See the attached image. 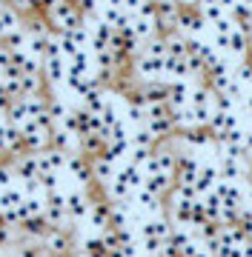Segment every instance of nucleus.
Masks as SVG:
<instances>
[{
	"mask_svg": "<svg viewBox=\"0 0 252 257\" xmlns=\"http://www.w3.org/2000/svg\"><path fill=\"white\" fill-rule=\"evenodd\" d=\"M178 29L184 37H198V40H206L212 35L209 32V23L204 20V15L198 12H187V15H178Z\"/></svg>",
	"mask_w": 252,
	"mask_h": 257,
	"instance_id": "1",
	"label": "nucleus"
},
{
	"mask_svg": "<svg viewBox=\"0 0 252 257\" xmlns=\"http://www.w3.org/2000/svg\"><path fill=\"white\" fill-rule=\"evenodd\" d=\"M218 183H221V175H218V166H215V160H201V172H198V180H195L198 197L212 194Z\"/></svg>",
	"mask_w": 252,
	"mask_h": 257,
	"instance_id": "2",
	"label": "nucleus"
},
{
	"mask_svg": "<svg viewBox=\"0 0 252 257\" xmlns=\"http://www.w3.org/2000/svg\"><path fill=\"white\" fill-rule=\"evenodd\" d=\"M52 18H55V26L60 32H72V29L83 26V18L75 12V6L69 3V0H60L55 9H52Z\"/></svg>",
	"mask_w": 252,
	"mask_h": 257,
	"instance_id": "3",
	"label": "nucleus"
},
{
	"mask_svg": "<svg viewBox=\"0 0 252 257\" xmlns=\"http://www.w3.org/2000/svg\"><path fill=\"white\" fill-rule=\"evenodd\" d=\"M43 200H46V211H43V217H46L52 226H60L63 217H69V214H66V192H63V189L49 192V194H43Z\"/></svg>",
	"mask_w": 252,
	"mask_h": 257,
	"instance_id": "4",
	"label": "nucleus"
},
{
	"mask_svg": "<svg viewBox=\"0 0 252 257\" xmlns=\"http://www.w3.org/2000/svg\"><path fill=\"white\" fill-rule=\"evenodd\" d=\"M138 74L143 77L146 83H155V80H163V57H149V55H140L138 63H135Z\"/></svg>",
	"mask_w": 252,
	"mask_h": 257,
	"instance_id": "5",
	"label": "nucleus"
},
{
	"mask_svg": "<svg viewBox=\"0 0 252 257\" xmlns=\"http://www.w3.org/2000/svg\"><path fill=\"white\" fill-rule=\"evenodd\" d=\"M89 211H92V203L86 200L83 192H77V189L66 192V214H69V217H75V220H86V217H89Z\"/></svg>",
	"mask_w": 252,
	"mask_h": 257,
	"instance_id": "6",
	"label": "nucleus"
},
{
	"mask_svg": "<svg viewBox=\"0 0 252 257\" xmlns=\"http://www.w3.org/2000/svg\"><path fill=\"white\" fill-rule=\"evenodd\" d=\"M66 177L75 180L77 186H83V183H89L92 169H89V163H86L83 157H69V160H66Z\"/></svg>",
	"mask_w": 252,
	"mask_h": 257,
	"instance_id": "7",
	"label": "nucleus"
},
{
	"mask_svg": "<svg viewBox=\"0 0 252 257\" xmlns=\"http://www.w3.org/2000/svg\"><path fill=\"white\" fill-rule=\"evenodd\" d=\"M155 20H158V26H172V23H178V3L175 0H155Z\"/></svg>",
	"mask_w": 252,
	"mask_h": 257,
	"instance_id": "8",
	"label": "nucleus"
},
{
	"mask_svg": "<svg viewBox=\"0 0 252 257\" xmlns=\"http://www.w3.org/2000/svg\"><path fill=\"white\" fill-rule=\"evenodd\" d=\"M155 29H158V20H155V18H140V15L132 18V32H135L138 40H152Z\"/></svg>",
	"mask_w": 252,
	"mask_h": 257,
	"instance_id": "9",
	"label": "nucleus"
},
{
	"mask_svg": "<svg viewBox=\"0 0 252 257\" xmlns=\"http://www.w3.org/2000/svg\"><path fill=\"white\" fill-rule=\"evenodd\" d=\"M83 248H86V257H109V248H106L103 234H89Z\"/></svg>",
	"mask_w": 252,
	"mask_h": 257,
	"instance_id": "10",
	"label": "nucleus"
},
{
	"mask_svg": "<svg viewBox=\"0 0 252 257\" xmlns=\"http://www.w3.org/2000/svg\"><path fill=\"white\" fill-rule=\"evenodd\" d=\"M46 74L52 83H66V57H49Z\"/></svg>",
	"mask_w": 252,
	"mask_h": 257,
	"instance_id": "11",
	"label": "nucleus"
},
{
	"mask_svg": "<svg viewBox=\"0 0 252 257\" xmlns=\"http://www.w3.org/2000/svg\"><path fill=\"white\" fill-rule=\"evenodd\" d=\"M166 55L169 57H187V37L184 35H169L166 37Z\"/></svg>",
	"mask_w": 252,
	"mask_h": 257,
	"instance_id": "12",
	"label": "nucleus"
},
{
	"mask_svg": "<svg viewBox=\"0 0 252 257\" xmlns=\"http://www.w3.org/2000/svg\"><path fill=\"white\" fill-rule=\"evenodd\" d=\"M0 26H3V32H6V35L18 32V15H15L12 9H0Z\"/></svg>",
	"mask_w": 252,
	"mask_h": 257,
	"instance_id": "13",
	"label": "nucleus"
},
{
	"mask_svg": "<svg viewBox=\"0 0 252 257\" xmlns=\"http://www.w3.org/2000/svg\"><path fill=\"white\" fill-rule=\"evenodd\" d=\"M241 186H243V209L252 211V177H246Z\"/></svg>",
	"mask_w": 252,
	"mask_h": 257,
	"instance_id": "14",
	"label": "nucleus"
},
{
	"mask_svg": "<svg viewBox=\"0 0 252 257\" xmlns=\"http://www.w3.org/2000/svg\"><path fill=\"white\" fill-rule=\"evenodd\" d=\"M80 6H83L89 15H92V12H98V9L103 6V0H80Z\"/></svg>",
	"mask_w": 252,
	"mask_h": 257,
	"instance_id": "15",
	"label": "nucleus"
},
{
	"mask_svg": "<svg viewBox=\"0 0 252 257\" xmlns=\"http://www.w3.org/2000/svg\"><path fill=\"white\" fill-rule=\"evenodd\" d=\"M0 189H12V172L9 169H0Z\"/></svg>",
	"mask_w": 252,
	"mask_h": 257,
	"instance_id": "16",
	"label": "nucleus"
},
{
	"mask_svg": "<svg viewBox=\"0 0 252 257\" xmlns=\"http://www.w3.org/2000/svg\"><path fill=\"white\" fill-rule=\"evenodd\" d=\"M106 6H118V9H123V0H103Z\"/></svg>",
	"mask_w": 252,
	"mask_h": 257,
	"instance_id": "17",
	"label": "nucleus"
}]
</instances>
